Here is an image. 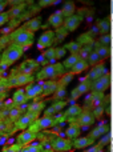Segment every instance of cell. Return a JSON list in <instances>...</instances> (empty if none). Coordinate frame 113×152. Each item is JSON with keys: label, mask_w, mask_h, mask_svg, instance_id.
I'll return each mask as SVG.
<instances>
[{"label": "cell", "mask_w": 113, "mask_h": 152, "mask_svg": "<svg viewBox=\"0 0 113 152\" xmlns=\"http://www.w3.org/2000/svg\"><path fill=\"white\" fill-rule=\"evenodd\" d=\"M88 67H89V64H88L87 60H84V59H80L79 61H77L76 64H75L73 67H72L71 69H69V74L71 75H76V74H81V72L87 71Z\"/></svg>", "instance_id": "obj_24"}, {"label": "cell", "mask_w": 113, "mask_h": 152, "mask_svg": "<svg viewBox=\"0 0 113 152\" xmlns=\"http://www.w3.org/2000/svg\"><path fill=\"white\" fill-rule=\"evenodd\" d=\"M93 140L89 139L88 136H84V137H77L72 142V148H76V150H84V148L89 147L92 145Z\"/></svg>", "instance_id": "obj_20"}, {"label": "cell", "mask_w": 113, "mask_h": 152, "mask_svg": "<svg viewBox=\"0 0 113 152\" xmlns=\"http://www.w3.org/2000/svg\"><path fill=\"white\" fill-rule=\"evenodd\" d=\"M40 27H41V19L40 18H33V19H31V20L27 21L21 28L25 29V31H28V32H31V34H35Z\"/></svg>", "instance_id": "obj_18"}, {"label": "cell", "mask_w": 113, "mask_h": 152, "mask_svg": "<svg viewBox=\"0 0 113 152\" xmlns=\"http://www.w3.org/2000/svg\"><path fill=\"white\" fill-rule=\"evenodd\" d=\"M104 94H97V92H92L91 95H88L87 99H85V103H84V107L85 108H91L92 110L93 107H97V105H101L104 104Z\"/></svg>", "instance_id": "obj_8"}, {"label": "cell", "mask_w": 113, "mask_h": 152, "mask_svg": "<svg viewBox=\"0 0 113 152\" xmlns=\"http://www.w3.org/2000/svg\"><path fill=\"white\" fill-rule=\"evenodd\" d=\"M57 0H40L39 5L40 7H48V5H53V4H57Z\"/></svg>", "instance_id": "obj_45"}, {"label": "cell", "mask_w": 113, "mask_h": 152, "mask_svg": "<svg viewBox=\"0 0 113 152\" xmlns=\"http://www.w3.org/2000/svg\"><path fill=\"white\" fill-rule=\"evenodd\" d=\"M5 5H7V1H3V0H0V13L3 12V10L5 8Z\"/></svg>", "instance_id": "obj_50"}, {"label": "cell", "mask_w": 113, "mask_h": 152, "mask_svg": "<svg viewBox=\"0 0 113 152\" xmlns=\"http://www.w3.org/2000/svg\"><path fill=\"white\" fill-rule=\"evenodd\" d=\"M80 48H81V45H80L77 42H71L65 45V50H68L69 52L73 53V55H79Z\"/></svg>", "instance_id": "obj_34"}, {"label": "cell", "mask_w": 113, "mask_h": 152, "mask_svg": "<svg viewBox=\"0 0 113 152\" xmlns=\"http://www.w3.org/2000/svg\"><path fill=\"white\" fill-rule=\"evenodd\" d=\"M11 131H12L11 121L0 120V134H7V132H11Z\"/></svg>", "instance_id": "obj_36"}, {"label": "cell", "mask_w": 113, "mask_h": 152, "mask_svg": "<svg viewBox=\"0 0 113 152\" xmlns=\"http://www.w3.org/2000/svg\"><path fill=\"white\" fill-rule=\"evenodd\" d=\"M37 119H35L32 115L29 113H25V115H21L17 120L15 121V129H20V131H24L27 127H29L32 124V121H36Z\"/></svg>", "instance_id": "obj_14"}, {"label": "cell", "mask_w": 113, "mask_h": 152, "mask_svg": "<svg viewBox=\"0 0 113 152\" xmlns=\"http://www.w3.org/2000/svg\"><path fill=\"white\" fill-rule=\"evenodd\" d=\"M96 50H95V52L97 53V56L101 59V60H104V59H106V58H109V55H111V50L109 48H106V47H103V45H100L99 43H96Z\"/></svg>", "instance_id": "obj_30"}, {"label": "cell", "mask_w": 113, "mask_h": 152, "mask_svg": "<svg viewBox=\"0 0 113 152\" xmlns=\"http://www.w3.org/2000/svg\"><path fill=\"white\" fill-rule=\"evenodd\" d=\"M65 74V69H64L63 64L57 63V64H49V66H45L44 68H41V71L37 72L36 79H55L57 76H63Z\"/></svg>", "instance_id": "obj_3"}, {"label": "cell", "mask_w": 113, "mask_h": 152, "mask_svg": "<svg viewBox=\"0 0 113 152\" xmlns=\"http://www.w3.org/2000/svg\"><path fill=\"white\" fill-rule=\"evenodd\" d=\"M23 150V147L19 144H13V145H9V147H5L3 152H20Z\"/></svg>", "instance_id": "obj_43"}, {"label": "cell", "mask_w": 113, "mask_h": 152, "mask_svg": "<svg viewBox=\"0 0 113 152\" xmlns=\"http://www.w3.org/2000/svg\"><path fill=\"white\" fill-rule=\"evenodd\" d=\"M89 88H91V83H89V81L83 80V83L80 84L79 87H76L75 89H72L71 99H72V100H77L80 96H81V95L87 94V92L89 91Z\"/></svg>", "instance_id": "obj_17"}, {"label": "cell", "mask_w": 113, "mask_h": 152, "mask_svg": "<svg viewBox=\"0 0 113 152\" xmlns=\"http://www.w3.org/2000/svg\"><path fill=\"white\" fill-rule=\"evenodd\" d=\"M23 11H24V3H20L19 5L15 4L9 10V12H8V16H9V18H13V19H17L19 16H21Z\"/></svg>", "instance_id": "obj_31"}, {"label": "cell", "mask_w": 113, "mask_h": 152, "mask_svg": "<svg viewBox=\"0 0 113 152\" xmlns=\"http://www.w3.org/2000/svg\"><path fill=\"white\" fill-rule=\"evenodd\" d=\"M64 107H65V102H56L55 104L52 105V110L55 111V113H57L59 111H61Z\"/></svg>", "instance_id": "obj_44"}, {"label": "cell", "mask_w": 113, "mask_h": 152, "mask_svg": "<svg viewBox=\"0 0 113 152\" xmlns=\"http://www.w3.org/2000/svg\"><path fill=\"white\" fill-rule=\"evenodd\" d=\"M84 152H101V147H99V145H92V147L88 148V150Z\"/></svg>", "instance_id": "obj_49"}, {"label": "cell", "mask_w": 113, "mask_h": 152, "mask_svg": "<svg viewBox=\"0 0 113 152\" xmlns=\"http://www.w3.org/2000/svg\"><path fill=\"white\" fill-rule=\"evenodd\" d=\"M65 53V48H56V59H60Z\"/></svg>", "instance_id": "obj_48"}, {"label": "cell", "mask_w": 113, "mask_h": 152, "mask_svg": "<svg viewBox=\"0 0 113 152\" xmlns=\"http://www.w3.org/2000/svg\"><path fill=\"white\" fill-rule=\"evenodd\" d=\"M0 56H1V53H0Z\"/></svg>", "instance_id": "obj_51"}, {"label": "cell", "mask_w": 113, "mask_h": 152, "mask_svg": "<svg viewBox=\"0 0 113 152\" xmlns=\"http://www.w3.org/2000/svg\"><path fill=\"white\" fill-rule=\"evenodd\" d=\"M36 69H37V61L32 60V59H28V60H24L23 63L20 64L17 72L19 74H23V75L32 76V74H33Z\"/></svg>", "instance_id": "obj_13"}, {"label": "cell", "mask_w": 113, "mask_h": 152, "mask_svg": "<svg viewBox=\"0 0 113 152\" xmlns=\"http://www.w3.org/2000/svg\"><path fill=\"white\" fill-rule=\"evenodd\" d=\"M95 121H96V119H95V116L92 115V112H91V111L83 110L81 112H80V115L77 116V118L75 119L72 123H76L77 126L81 128V127H89V126H92Z\"/></svg>", "instance_id": "obj_6"}, {"label": "cell", "mask_w": 113, "mask_h": 152, "mask_svg": "<svg viewBox=\"0 0 113 152\" xmlns=\"http://www.w3.org/2000/svg\"><path fill=\"white\" fill-rule=\"evenodd\" d=\"M81 111L83 110H81V107H80V105H77V104L71 105V107L65 111V113H64V119H67V120H69V121H73L75 119L80 115V112H81Z\"/></svg>", "instance_id": "obj_22"}, {"label": "cell", "mask_w": 113, "mask_h": 152, "mask_svg": "<svg viewBox=\"0 0 113 152\" xmlns=\"http://www.w3.org/2000/svg\"><path fill=\"white\" fill-rule=\"evenodd\" d=\"M75 11H76V5H75V3L73 1H67V3H64V5H63V8H61V16H63L64 19H67V18H69V16H72V15H75Z\"/></svg>", "instance_id": "obj_26"}, {"label": "cell", "mask_w": 113, "mask_h": 152, "mask_svg": "<svg viewBox=\"0 0 113 152\" xmlns=\"http://www.w3.org/2000/svg\"><path fill=\"white\" fill-rule=\"evenodd\" d=\"M55 42V32L53 31H45L39 37L37 42V48L39 50H44V48H49Z\"/></svg>", "instance_id": "obj_10"}, {"label": "cell", "mask_w": 113, "mask_h": 152, "mask_svg": "<svg viewBox=\"0 0 113 152\" xmlns=\"http://www.w3.org/2000/svg\"><path fill=\"white\" fill-rule=\"evenodd\" d=\"M65 134H67V136H68V140L72 142V140L77 139V137L80 136V127L77 126L76 123H71V126L67 128Z\"/></svg>", "instance_id": "obj_28"}, {"label": "cell", "mask_w": 113, "mask_h": 152, "mask_svg": "<svg viewBox=\"0 0 113 152\" xmlns=\"http://www.w3.org/2000/svg\"><path fill=\"white\" fill-rule=\"evenodd\" d=\"M36 137H37L36 131H32V129H25V131H23L17 136V144L21 145V147H25V145H28L29 143L33 142Z\"/></svg>", "instance_id": "obj_12"}, {"label": "cell", "mask_w": 113, "mask_h": 152, "mask_svg": "<svg viewBox=\"0 0 113 152\" xmlns=\"http://www.w3.org/2000/svg\"><path fill=\"white\" fill-rule=\"evenodd\" d=\"M64 95H65V89L64 88H57L56 89V92H55V99H59V97L64 96Z\"/></svg>", "instance_id": "obj_47"}, {"label": "cell", "mask_w": 113, "mask_h": 152, "mask_svg": "<svg viewBox=\"0 0 113 152\" xmlns=\"http://www.w3.org/2000/svg\"><path fill=\"white\" fill-rule=\"evenodd\" d=\"M106 132H109V127L108 126H99V127H96V128L92 129V132L88 135V137H89V139H92L93 142H95L96 139L101 137L104 134H106Z\"/></svg>", "instance_id": "obj_25"}, {"label": "cell", "mask_w": 113, "mask_h": 152, "mask_svg": "<svg viewBox=\"0 0 113 152\" xmlns=\"http://www.w3.org/2000/svg\"><path fill=\"white\" fill-rule=\"evenodd\" d=\"M109 142H111V135H109V132H106V134H104V135H103V137H101L100 143H99L97 145H99V147L103 148L104 145H106Z\"/></svg>", "instance_id": "obj_42"}, {"label": "cell", "mask_w": 113, "mask_h": 152, "mask_svg": "<svg viewBox=\"0 0 113 152\" xmlns=\"http://www.w3.org/2000/svg\"><path fill=\"white\" fill-rule=\"evenodd\" d=\"M32 80H33V77H32V76L15 72V74L8 79V87H23V86L29 84Z\"/></svg>", "instance_id": "obj_5"}, {"label": "cell", "mask_w": 113, "mask_h": 152, "mask_svg": "<svg viewBox=\"0 0 113 152\" xmlns=\"http://www.w3.org/2000/svg\"><path fill=\"white\" fill-rule=\"evenodd\" d=\"M81 21H83L81 15H72V16H69V18L64 19L63 27L65 28L67 32H73L79 28V26L81 24Z\"/></svg>", "instance_id": "obj_7"}, {"label": "cell", "mask_w": 113, "mask_h": 152, "mask_svg": "<svg viewBox=\"0 0 113 152\" xmlns=\"http://www.w3.org/2000/svg\"><path fill=\"white\" fill-rule=\"evenodd\" d=\"M8 20H9V16H8V13H5V12L0 13V27L4 26V24L7 23Z\"/></svg>", "instance_id": "obj_46"}, {"label": "cell", "mask_w": 113, "mask_h": 152, "mask_svg": "<svg viewBox=\"0 0 113 152\" xmlns=\"http://www.w3.org/2000/svg\"><path fill=\"white\" fill-rule=\"evenodd\" d=\"M72 79H73V75H71L69 72L68 74H64L63 76H61V79H59L57 80L59 88H65V87L72 81Z\"/></svg>", "instance_id": "obj_33"}, {"label": "cell", "mask_w": 113, "mask_h": 152, "mask_svg": "<svg viewBox=\"0 0 113 152\" xmlns=\"http://www.w3.org/2000/svg\"><path fill=\"white\" fill-rule=\"evenodd\" d=\"M43 92V84H31L28 88H25V97L27 100L29 99H36V97L41 96Z\"/></svg>", "instance_id": "obj_15"}, {"label": "cell", "mask_w": 113, "mask_h": 152, "mask_svg": "<svg viewBox=\"0 0 113 152\" xmlns=\"http://www.w3.org/2000/svg\"><path fill=\"white\" fill-rule=\"evenodd\" d=\"M43 58H45L47 60H55L56 59V48H49L48 51H45Z\"/></svg>", "instance_id": "obj_41"}, {"label": "cell", "mask_w": 113, "mask_h": 152, "mask_svg": "<svg viewBox=\"0 0 113 152\" xmlns=\"http://www.w3.org/2000/svg\"><path fill=\"white\" fill-rule=\"evenodd\" d=\"M43 108H44V103L43 102H35L28 107V113L33 116L35 119H39V113L43 111Z\"/></svg>", "instance_id": "obj_27"}, {"label": "cell", "mask_w": 113, "mask_h": 152, "mask_svg": "<svg viewBox=\"0 0 113 152\" xmlns=\"http://www.w3.org/2000/svg\"><path fill=\"white\" fill-rule=\"evenodd\" d=\"M99 29H100L101 35H109V31H111V23H109V19H104V20L99 21Z\"/></svg>", "instance_id": "obj_32"}, {"label": "cell", "mask_w": 113, "mask_h": 152, "mask_svg": "<svg viewBox=\"0 0 113 152\" xmlns=\"http://www.w3.org/2000/svg\"><path fill=\"white\" fill-rule=\"evenodd\" d=\"M79 60H80V56L79 55H73V53H71V55H69L61 64H63V67H64V69H65V71H69V69H71Z\"/></svg>", "instance_id": "obj_29"}, {"label": "cell", "mask_w": 113, "mask_h": 152, "mask_svg": "<svg viewBox=\"0 0 113 152\" xmlns=\"http://www.w3.org/2000/svg\"><path fill=\"white\" fill-rule=\"evenodd\" d=\"M27 102V97H25V88H19L17 91L13 94V97H12V103L19 107V105H23L24 103Z\"/></svg>", "instance_id": "obj_23"}, {"label": "cell", "mask_w": 113, "mask_h": 152, "mask_svg": "<svg viewBox=\"0 0 113 152\" xmlns=\"http://www.w3.org/2000/svg\"><path fill=\"white\" fill-rule=\"evenodd\" d=\"M104 112H105V107H104V104L97 105V107H93V108H92V115L95 116V119L103 118Z\"/></svg>", "instance_id": "obj_35"}, {"label": "cell", "mask_w": 113, "mask_h": 152, "mask_svg": "<svg viewBox=\"0 0 113 152\" xmlns=\"http://www.w3.org/2000/svg\"><path fill=\"white\" fill-rule=\"evenodd\" d=\"M99 44L103 45V47H106L109 48L111 47V35H101L100 37H99Z\"/></svg>", "instance_id": "obj_38"}, {"label": "cell", "mask_w": 113, "mask_h": 152, "mask_svg": "<svg viewBox=\"0 0 113 152\" xmlns=\"http://www.w3.org/2000/svg\"><path fill=\"white\" fill-rule=\"evenodd\" d=\"M111 86V75L109 72H106L104 76H101L100 79H96L95 81L91 83V88L92 92H97V94H104Z\"/></svg>", "instance_id": "obj_4"}, {"label": "cell", "mask_w": 113, "mask_h": 152, "mask_svg": "<svg viewBox=\"0 0 113 152\" xmlns=\"http://www.w3.org/2000/svg\"><path fill=\"white\" fill-rule=\"evenodd\" d=\"M55 126V121H53V116H43V118L37 119L36 123H35V127L32 128V131H35V128L37 129H47L51 128V127Z\"/></svg>", "instance_id": "obj_16"}, {"label": "cell", "mask_w": 113, "mask_h": 152, "mask_svg": "<svg viewBox=\"0 0 113 152\" xmlns=\"http://www.w3.org/2000/svg\"><path fill=\"white\" fill-rule=\"evenodd\" d=\"M21 116V111H20V105L19 107H13V108H11L9 110V119L11 120H17Z\"/></svg>", "instance_id": "obj_37"}, {"label": "cell", "mask_w": 113, "mask_h": 152, "mask_svg": "<svg viewBox=\"0 0 113 152\" xmlns=\"http://www.w3.org/2000/svg\"><path fill=\"white\" fill-rule=\"evenodd\" d=\"M53 152H68L72 150V142L63 137H56L52 142Z\"/></svg>", "instance_id": "obj_9"}, {"label": "cell", "mask_w": 113, "mask_h": 152, "mask_svg": "<svg viewBox=\"0 0 113 152\" xmlns=\"http://www.w3.org/2000/svg\"><path fill=\"white\" fill-rule=\"evenodd\" d=\"M57 88H59L57 81H55V80L45 81V83H43L41 96H49V95H53V94L56 92V89H57Z\"/></svg>", "instance_id": "obj_19"}, {"label": "cell", "mask_w": 113, "mask_h": 152, "mask_svg": "<svg viewBox=\"0 0 113 152\" xmlns=\"http://www.w3.org/2000/svg\"><path fill=\"white\" fill-rule=\"evenodd\" d=\"M23 53H24L23 48L17 47V45L9 44L4 51H3L1 56H0V68L5 69L9 66H12L13 63H16V61L23 56Z\"/></svg>", "instance_id": "obj_2"}, {"label": "cell", "mask_w": 113, "mask_h": 152, "mask_svg": "<svg viewBox=\"0 0 113 152\" xmlns=\"http://www.w3.org/2000/svg\"><path fill=\"white\" fill-rule=\"evenodd\" d=\"M88 59H89V64H91V66H93V67L97 66V64H101V61H103V60H101V59L97 56V53H96L95 51L89 53Z\"/></svg>", "instance_id": "obj_39"}, {"label": "cell", "mask_w": 113, "mask_h": 152, "mask_svg": "<svg viewBox=\"0 0 113 152\" xmlns=\"http://www.w3.org/2000/svg\"><path fill=\"white\" fill-rule=\"evenodd\" d=\"M106 72H108V71H106V68L103 66V64H97V66L92 67V69H91L89 74L84 77V80L92 83V81H95L96 79H100L101 76H104Z\"/></svg>", "instance_id": "obj_11"}, {"label": "cell", "mask_w": 113, "mask_h": 152, "mask_svg": "<svg viewBox=\"0 0 113 152\" xmlns=\"http://www.w3.org/2000/svg\"><path fill=\"white\" fill-rule=\"evenodd\" d=\"M63 23H64V18L61 16L60 11L52 13V15L49 16V19H48V24H49L51 27H53V28H60V27H63Z\"/></svg>", "instance_id": "obj_21"}, {"label": "cell", "mask_w": 113, "mask_h": 152, "mask_svg": "<svg viewBox=\"0 0 113 152\" xmlns=\"http://www.w3.org/2000/svg\"><path fill=\"white\" fill-rule=\"evenodd\" d=\"M40 151L41 152H53V148H52V143L45 140V142L40 143Z\"/></svg>", "instance_id": "obj_40"}, {"label": "cell", "mask_w": 113, "mask_h": 152, "mask_svg": "<svg viewBox=\"0 0 113 152\" xmlns=\"http://www.w3.org/2000/svg\"><path fill=\"white\" fill-rule=\"evenodd\" d=\"M33 37L35 35L31 34V32L25 31L23 28H17L13 32H11L9 36H8V40L12 45H17L20 48H29L33 43Z\"/></svg>", "instance_id": "obj_1"}]
</instances>
